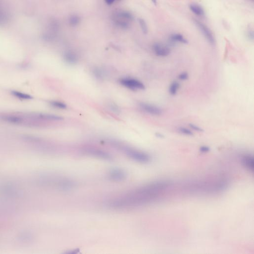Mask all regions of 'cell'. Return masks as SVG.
I'll return each instance as SVG.
<instances>
[{
  "label": "cell",
  "instance_id": "1",
  "mask_svg": "<svg viewBox=\"0 0 254 254\" xmlns=\"http://www.w3.org/2000/svg\"><path fill=\"white\" fill-rule=\"evenodd\" d=\"M169 185L166 182L153 183L114 196L106 202V206L115 210L129 209L144 206L156 200Z\"/></svg>",
  "mask_w": 254,
  "mask_h": 254
},
{
  "label": "cell",
  "instance_id": "2",
  "mask_svg": "<svg viewBox=\"0 0 254 254\" xmlns=\"http://www.w3.org/2000/svg\"><path fill=\"white\" fill-rule=\"evenodd\" d=\"M4 122L17 125L27 126H39L47 121H55L63 120L59 116L46 113H13L0 116Z\"/></svg>",
  "mask_w": 254,
  "mask_h": 254
},
{
  "label": "cell",
  "instance_id": "3",
  "mask_svg": "<svg viewBox=\"0 0 254 254\" xmlns=\"http://www.w3.org/2000/svg\"><path fill=\"white\" fill-rule=\"evenodd\" d=\"M114 147L121 150L128 158L137 162L140 163H147L150 160V157L148 154L131 147L126 146L117 142H111Z\"/></svg>",
  "mask_w": 254,
  "mask_h": 254
},
{
  "label": "cell",
  "instance_id": "4",
  "mask_svg": "<svg viewBox=\"0 0 254 254\" xmlns=\"http://www.w3.org/2000/svg\"><path fill=\"white\" fill-rule=\"evenodd\" d=\"M83 151L88 155L105 160H111L113 159L111 154L99 148L93 147H86L83 149Z\"/></svg>",
  "mask_w": 254,
  "mask_h": 254
},
{
  "label": "cell",
  "instance_id": "5",
  "mask_svg": "<svg viewBox=\"0 0 254 254\" xmlns=\"http://www.w3.org/2000/svg\"><path fill=\"white\" fill-rule=\"evenodd\" d=\"M120 84L129 89L132 90H143L145 89V86L140 81L136 78H125L119 80Z\"/></svg>",
  "mask_w": 254,
  "mask_h": 254
},
{
  "label": "cell",
  "instance_id": "6",
  "mask_svg": "<svg viewBox=\"0 0 254 254\" xmlns=\"http://www.w3.org/2000/svg\"><path fill=\"white\" fill-rule=\"evenodd\" d=\"M107 176L110 180L114 182H120L126 179L127 173L123 169L114 168L109 170Z\"/></svg>",
  "mask_w": 254,
  "mask_h": 254
},
{
  "label": "cell",
  "instance_id": "7",
  "mask_svg": "<svg viewBox=\"0 0 254 254\" xmlns=\"http://www.w3.org/2000/svg\"><path fill=\"white\" fill-rule=\"evenodd\" d=\"M139 106L143 111L152 115L160 116L162 114L161 109L150 103L140 102L139 104Z\"/></svg>",
  "mask_w": 254,
  "mask_h": 254
},
{
  "label": "cell",
  "instance_id": "8",
  "mask_svg": "<svg viewBox=\"0 0 254 254\" xmlns=\"http://www.w3.org/2000/svg\"><path fill=\"white\" fill-rule=\"evenodd\" d=\"M195 23L199 28L200 30L201 31L206 39H207V40L211 44L214 45V44L215 43V39L211 30H209L206 25H204V24H202L201 22L195 20Z\"/></svg>",
  "mask_w": 254,
  "mask_h": 254
},
{
  "label": "cell",
  "instance_id": "9",
  "mask_svg": "<svg viewBox=\"0 0 254 254\" xmlns=\"http://www.w3.org/2000/svg\"><path fill=\"white\" fill-rule=\"evenodd\" d=\"M153 51L158 56L166 57L170 54L169 48L159 43H155L153 46Z\"/></svg>",
  "mask_w": 254,
  "mask_h": 254
},
{
  "label": "cell",
  "instance_id": "10",
  "mask_svg": "<svg viewBox=\"0 0 254 254\" xmlns=\"http://www.w3.org/2000/svg\"><path fill=\"white\" fill-rule=\"evenodd\" d=\"M64 61L70 65H75L78 61V57L73 51L69 50L65 52L63 54Z\"/></svg>",
  "mask_w": 254,
  "mask_h": 254
},
{
  "label": "cell",
  "instance_id": "11",
  "mask_svg": "<svg viewBox=\"0 0 254 254\" xmlns=\"http://www.w3.org/2000/svg\"><path fill=\"white\" fill-rule=\"evenodd\" d=\"M242 163L244 167L251 171L254 170V158L250 154H246L242 156Z\"/></svg>",
  "mask_w": 254,
  "mask_h": 254
},
{
  "label": "cell",
  "instance_id": "12",
  "mask_svg": "<svg viewBox=\"0 0 254 254\" xmlns=\"http://www.w3.org/2000/svg\"><path fill=\"white\" fill-rule=\"evenodd\" d=\"M113 17L122 19L128 22L132 21L133 19V16L131 13L126 11H120L114 14Z\"/></svg>",
  "mask_w": 254,
  "mask_h": 254
},
{
  "label": "cell",
  "instance_id": "13",
  "mask_svg": "<svg viewBox=\"0 0 254 254\" xmlns=\"http://www.w3.org/2000/svg\"><path fill=\"white\" fill-rule=\"evenodd\" d=\"M189 8L194 14H195L197 16L203 17V16H204V14H205L204 10L203 9V8L199 5H196L195 4H191L189 6Z\"/></svg>",
  "mask_w": 254,
  "mask_h": 254
},
{
  "label": "cell",
  "instance_id": "14",
  "mask_svg": "<svg viewBox=\"0 0 254 254\" xmlns=\"http://www.w3.org/2000/svg\"><path fill=\"white\" fill-rule=\"evenodd\" d=\"M170 40L173 42H180L181 43H188V41L182 35L178 33L172 35L170 37Z\"/></svg>",
  "mask_w": 254,
  "mask_h": 254
},
{
  "label": "cell",
  "instance_id": "15",
  "mask_svg": "<svg viewBox=\"0 0 254 254\" xmlns=\"http://www.w3.org/2000/svg\"><path fill=\"white\" fill-rule=\"evenodd\" d=\"M114 21L115 24L117 25V27H119L120 28L123 29H127L129 28V27L130 22L123 20L122 19H118L114 17Z\"/></svg>",
  "mask_w": 254,
  "mask_h": 254
},
{
  "label": "cell",
  "instance_id": "16",
  "mask_svg": "<svg viewBox=\"0 0 254 254\" xmlns=\"http://www.w3.org/2000/svg\"><path fill=\"white\" fill-rule=\"evenodd\" d=\"M11 93L13 96H14V97L19 98V99H21L29 100V99H31L32 98V97L28 94H24L23 92H19V91H12Z\"/></svg>",
  "mask_w": 254,
  "mask_h": 254
},
{
  "label": "cell",
  "instance_id": "17",
  "mask_svg": "<svg viewBox=\"0 0 254 254\" xmlns=\"http://www.w3.org/2000/svg\"><path fill=\"white\" fill-rule=\"evenodd\" d=\"M180 84L177 81H173L171 84H170L169 88V92L172 95H176L177 91L179 89Z\"/></svg>",
  "mask_w": 254,
  "mask_h": 254
},
{
  "label": "cell",
  "instance_id": "18",
  "mask_svg": "<svg viewBox=\"0 0 254 254\" xmlns=\"http://www.w3.org/2000/svg\"><path fill=\"white\" fill-rule=\"evenodd\" d=\"M81 22V18L80 17L77 15H73L69 17V24L72 27H76Z\"/></svg>",
  "mask_w": 254,
  "mask_h": 254
},
{
  "label": "cell",
  "instance_id": "19",
  "mask_svg": "<svg viewBox=\"0 0 254 254\" xmlns=\"http://www.w3.org/2000/svg\"><path fill=\"white\" fill-rule=\"evenodd\" d=\"M50 104L53 107L60 109H65L67 107V105L62 102L59 101H51L50 102Z\"/></svg>",
  "mask_w": 254,
  "mask_h": 254
},
{
  "label": "cell",
  "instance_id": "20",
  "mask_svg": "<svg viewBox=\"0 0 254 254\" xmlns=\"http://www.w3.org/2000/svg\"><path fill=\"white\" fill-rule=\"evenodd\" d=\"M139 22L142 31L144 34L146 35L148 32V26H147L146 22L145 20H143V19H139Z\"/></svg>",
  "mask_w": 254,
  "mask_h": 254
},
{
  "label": "cell",
  "instance_id": "21",
  "mask_svg": "<svg viewBox=\"0 0 254 254\" xmlns=\"http://www.w3.org/2000/svg\"><path fill=\"white\" fill-rule=\"evenodd\" d=\"M178 131L181 134L187 136H192L193 135V133L190 130L185 127H180L178 128Z\"/></svg>",
  "mask_w": 254,
  "mask_h": 254
},
{
  "label": "cell",
  "instance_id": "22",
  "mask_svg": "<svg viewBox=\"0 0 254 254\" xmlns=\"http://www.w3.org/2000/svg\"><path fill=\"white\" fill-rule=\"evenodd\" d=\"M94 72V75L97 78H102L104 75V73L103 71L101 70V69H98V68L95 69Z\"/></svg>",
  "mask_w": 254,
  "mask_h": 254
},
{
  "label": "cell",
  "instance_id": "23",
  "mask_svg": "<svg viewBox=\"0 0 254 254\" xmlns=\"http://www.w3.org/2000/svg\"><path fill=\"white\" fill-rule=\"evenodd\" d=\"M178 78L181 81H185L189 78V75L187 72H183L179 75Z\"/></svg>",
  "mask_w": 254,
  "mask_h": 254
},
{
  "label": "cell",
  "instance_id": "24",
  "mask_svg": "<svg viewBox=\"0 0 254 254\" xmlns=\"http://www.w3.org/2000/svg\"><path fill=\"white\" fill-rule=\"evenodd\" d=\"M189 126H190V127L192 129L195 130V131H196V132H202L204 131L202 128H200V127L198 126H196V125H195V124H189Z\"/></svg>",
  "mask_w": 254,
  "mask_h": 254
},
{
  "label": "cell",
  "instance_id": "25",
  "mask_svg": "<svg viewBox=\"0 0 254 254\" xmlns=\"http://www.w3.org/2000/svg\"><path fill=\"white\" fill-rule=\"evenodd\" d=\"M110 107L111 110L114 112H119V109L116 105H115L114 104H111L110 105Z\"/></svg>",
  "mask_w": 254,
  "mask_h": 254
},
{
  "label": "cell",
  "instance_id": "26",
  "mask_svg": "<svg viewBox=\"0 0 254 254\" xmlns=\"http://www.w3.org/2000/svg\"><path fill=\"white\" fill-rule=\"evenodd\" d=\"M210 150V148L207 146H202L200 148V150L201 153H206L209 152Z\"/></svg>",
  "mask_w": 254,
  "mask_h": 254
},
{
  "label": "cell",
  "instance_id": "27",
  "mask_svg": "<svg viewBox=\"0 0 254 254\" xmlns=\"http://www.w3.org/2000/svg\"><path fill=\"white\" fill-rule=\"evenodd\" d=\"M105 2L107 5H111L114 3L115 0H104Z\"/></svg>",
  "mask_w": 254,
  "mask_h": 254
},
{
  "label": "cell",
  "instance_id": "28",
  "mask_svg": "<svg viewBox=\"0 0 254 254\" xmlns=\"http://www.w3.org/2000/svg\"><path fill=\"white\" fill-rule=\"evenodd\" d=\"M248 36H249V37L250 38V39H253V38H254V34H253V31H250L249 33V34H248Z\"/></svg>",
  "mask_w": 254,
  "mask_h": 254
},
{
  "label": "cell",
  "instance_id": "29",
  "mask_svg": "<svg viewBox=\"0 0 254 254\" xmlns=\"http://www.w3.org/2000/svg\"><path fill=\"white\" fill-rule=\"evenodd\" d=\"M156 136H157V137H159V138H163L164 137L163 135L162 134L159 133V132L156 133Z\"/></svg>",
  "mask_w": 254,
  "mask_h": 254
},
{
  "label": "cell",
  "instance_id": "30",
  "mask_svg": "<svg viewBox=\"0 0 254 254\" xmlns=\"http://www.w3.org/2000/svg\"><path fill=\"white\" fill-rule=\"evenodd\" d=\"M151 1L153 2V3L154 4V5H156L157 4V0H151Z\"/></svg>",
  "mask_w": 254,
  "mask_h": 254
}]
</instances>
